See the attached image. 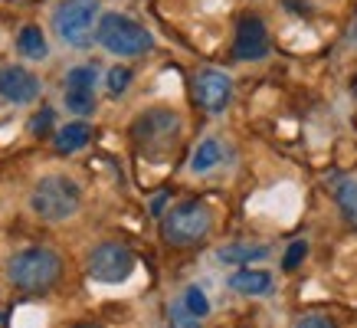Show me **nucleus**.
<instances>
[{
	"label": "nucleus",
	"instance_id": "1",
	"mask_svg": "<svg viewBox=\"0 0 357 328\" xmlns=\"http://www.w3.org/2000/svg\"><path fill=\"white\" fill-rule=\"evenodd\" d=\"M30 207L46 223H63V220L76 217L82 207V187L66 174H46L33 187Z\"/></svg>",
	"mask_w": 357,
	"mask_h": 328
},
{
	"label": "nucleus",
	"instance_id": "2",
	"mask_svg": "<svg viewBox=\"0 0 357 328\" xmlns=\"http://www.w3.org/2000/svg\"><path fill=\"white\" fill-rule=\"evenodd\" d=\"M7 276L23 292H46L63 276V256L50 246H30V250H20L10 260Z\"/></svg>",
	"mask_w": 357,
	"mask_h": 328
},
{
	"label": "nucleus",
	"instance_id": "3",
	"mask_svg": "<svg viewBox=\"0 0 357 328\" xmlns=\"http://www.w3.org/2000/svg\"><path fill=\"white\" fill-rule=\"evenodd\" d=\"M96 40L102 50L121 56V59H135V56L151 53L154 36L141 23H135L125 13H102L96 23Z\"/></svg>",
	"mask_w": 357,
	"mask_h": 328
},
{
	"label": "nucleus",
	"instance_id": "4",
	"mask_svg": "<svg viewBox=\"0 0 357 328\" xmlns=\"http://www.w3.org/2000/svg\"><path fill=\"white\" fill-rule=\"evenodd\" d=\"M131 138L148 158H167L171 148L181 138V115L171 109H148L141 112L135 125H131Z\"/></svg>",
	"mask_w": 357,
	"mask_h": 328
},
{
	"label": "nucleus",
	"instance_id": "5",
	"mask_svg": "<svg viewBox=\"0 0 357 328\" xmlns=\"http://www.w3.org/2000/svg\"><path fill=\"white\" fill-rule=\"evenodd\" d=\"M98 23V0H63L53 10V30L66 46L86 50Z\"/></svg>",
	"mask_w": 357,
	"mask_h": 328
},
{
	"label": "nucleus",
	"instance_id": "6",
	"mask_svg": "<svg viewBox=\"0 0 357 328\" xmlns=\"http://www.w3.org/2000/svg\"><path fill=\"white\" fill-rule=\"evenodd\" d=\"M164 240L171 246H194L200 243L213 230V214L204 200H187V204H177V207L164 217L161 223Z\"/></svg>",
	"mask_w": 357,
	"mask_h": 328
},
{
	"label": "nucleus",
	"instance_id": "7",
	"mask_svg": "<svg viewBox=\"0 0 357 328\" xmlns=\"http://www.w3.org/2000/svg\"><path fill=\"white\" fill-rule=\"evenodd\" d=\"M89 276L102 285H119L125 283L131 273H135V253L119 240H105L98 243L96 250L89 253V262H86Z\"/></svg>",
	"mask_w": 357,
	"mask_h": 328
},
{
	"label": "nucleus",
	"instance_id": "8",
	"mask_svg": "<svg viewBox=\"0 0 357 328\" xmlns=\"http://www.w3.org/2000/svg\"><path fill=\"white\" fill-rule=\"evenodd\" d=\"M233 56L243 59V63H256V59L269 56V30H266V23L256 13L239 17L236 36H233Z\"/></svg>",
	"mask_w": 357,
	"mask_h": 328
},
{
	"label": "nucleus",
	"instance_id": "9",
	"mask_svg": "<svg viewBox=\"0 0 357 328\" xmlns=\"http://www.w3.org/2000/svg\"><path fill=\"white\" fill-rule=\"evenodd\" d=\"M194 98L200 109L220 115L233 98V79L227 73H220V69H200L194 76Z\"/></svg>",
	"mask_w": 357,
	"mask_h": 328
},
{
	"label": "nucleus",
	"instance_id": "10",
	"mask_svg": "<svg viewBox=\"0 0 357 328\" xmlns=\"http://www.w3.org/2000/svg\"><path fill=\"white\" fill-rule=\"evenodd\" d=\"M96 66H73L66 76V109L76 115H92L96 112Z\"/></svg>",
	"mask_w": 357,
	"mask_h": 328
},
{
	"label": "nucleus",
	"instance_id": "11",
	"mask_svg": "<svg viewBox=\"0 0 357 328\" xmlns=\"http://www.w3.org/2000/svg\"><path fill=\"white\" fill-rule=\"evenodd\" d=\"M43 92L40 79L23 66H3L0 69V98H7L13 105H30Z\"/></svg>",
	"mask_w": 357,
	"mask_h": 328
},
{
	"label": "nucleus",
	"instance_id": "12",
	"mask_svg": "<svg viewBox=\"0 0 357 328\" xmlns=\"http://www.w3.org/2000/svg\"><path fill=\"white\" fill-rule=\"evenodd\" d=\"M229 289L239 295H269L272 292V276L266 269H239L229 276Z\"/></svg>",
	"mask_w": 357,
	"mask_h": 328
},
{
	"label": "nucleus",
	"instance_id": "13",
	"mask_svg": "<svg viewBox=\"0 0 357 328\" xmlns=\"http://www.w3.org/2000/svg\"><path fill=\"white\" fill-rule=\"evenodd\" d=\"M89 142H92V128H89L86 121H69V125H63V128L56 131V151L59 154H76Z\"/></svg>",
	"mask_w": 357,
	"mask_h": 328
},
{
	"label": "nucleus",
	"instance_id": "14",
	"mask_svg": "<svg viewBox=\"0 0 357 328\" xmlns=\"http://www.w3.org/2000/svg\"><path fill=\"white\" fill-rule=\"evenodd\" d=\"M17 50H20L23 59H30V63H40V59H46L50 56V46H46V36L40 27H23L20 33H17Z\"/></svg>",
	"mask_w": 357,
	"mask_h": 328
},
{
	"label": "nucleus",
	"instance_id": "15",
	"mask_svg": "<svg viewBox=\"0 0 357 328\" xmlns=\"http://www.w3.org/2000/svg\"><path fill=\"white\" fill-rule=\"evenodd\" d=\"M223 142L220 138H204V142L197 144L194 158H190V171L194 174H204V171H213L220 161H223Z\"/></svg>",
	"mask_w": 357,
	"mask_h": 328
},
{
	"label": "nucleus",
	"instance_id": "16",
	"mask_svg": "<svg viewBox=\"0 0 357 328\" xmlns=\"http://www.w3.org/2000/svg\"><path fill=\"white\" fill-rule=\"evenodd\" d=\"M269 256V246L262 243H227L217 250L220 262H252V260H266Z\"/></svg>",
	"mask_w": 357,
	"mask_h": 328
},
{
	"label": "nucleus",
	"instance_id": "17",
	"mask_svg": "<svg viewBox=\"0 0 357 328\" xmlns=\"http://www.w3.org/2000/svg\"><path fill=\"white\" fill-rule=\"evenodd\" d=\"M337 207H341L347 223L357 230V181H344L337 187Z\"/></svg>",
	"mask_w": 357,
	"mask_h": 328
},
{
	"label": "nucleus",
	"instance_id": "18",
	"mask_svg": "<svg viewBox=\"0 0 357 328\" xmlns=\"http://www.w3.org/2000/svg\"><path fill=\"white\" fill-rule=\"evenodd\" d=\"M181 302H184L187 312H190V315H197V318H204L206 312H210V299H206V292L200 289V285H190Z\"/></svg>",
	"mask_w": 357,
	"mask_h": 328
},
{
	"label": "nucleus",
	"instance_id": "19",
	"mask_svg": "<svg viewBox=\"0 0 357 328\" xmlns=\"http://www.w3.org/2000/svg\"><path fill=\"white\" fill-rule=\"evenodd\" d=\"M167 325L171 328H200V318L190 315L184 302H174V306L167 308Z\"/></svg>",
	"mask_w": 357,
	"mask_h": 328
},
{
	"label": "nucleus",
	"instance_id": "20",
	"mask_svg": "<svg viewBox=\"0 0 357 328\" xmlns=\"http://www.w3.org/2000/svg\"><path fill=\"white\" fill-rule=\"evenodd\" d=\"M128 82H131V69H128V66H112L109 76H105V86H109L112 96H121V92L128 89Z\"/></svg>",
	"mask_w": 357,
	"mask_h": 328
},
{
	"label": "nucleus",
	"instance_id": "21",
	"mask_svg": "<svg viewBox=\"0 0 357 328\" xmlns=\"http://www.w3.org/2000/svg\"><path fill=\"white\" fill-rule=\"evenodd\" d=\"M305 256H308V243L305 240H295L289 250H285V260H282V269L285 273H292V269H298L305 262Z\"/></svg>",
	"mask_w": 357,
	"mask_h": 328
},
{
	"label": "nucleus",
	"instance_id": "22",
	"mask_svg": "<svg viewBox=\"0 0 357 328\" xmlns=\"http://www.w3.org/2000/svg\"><path fill=\"white\" fill-rule=\"evenodd\" d=\"M53 121H56V112H53V109H43L40 115H33V119H30V131H33V135H40V138H43V135H50V128H53Z\"/></svg>",
	"mask_w": 357,
	"mask_h": 328
},
{
	"label": "nucleus",
	"instance_id": "23",
	"mask_svg": "<svg viewBox=\"0 0 357 328\" xmlns=\"http://www.w3.org/2000/svg\"><path fill=\"white\" fill-rule=\"evenodd\" d=\"M295 328H337V325H335V322H328L325 315H305Z\"/></svg>",
	"mask_w": 357,
	"mask_h": 328
},
{
	"label": "nucleus",
	"instance_id": "24",
	"mask_svg": "<svg viewBox=\"0 0 357 328\" xmlns=\"http://www.w3.org/2000/svg\"><path fill=\"white\" fill-rule=\"evenodd\" d=\"M164 204H167V194H158V197L151 200V214H154V217H158V214L164 210Z\"/></svg>",
	"mask_w": 357,
	"mask_h": 328
},
{
	"label": "nucleus",
	"instance_id": "25",
	"mask_svg": "<svg viewBox=\"0 0 357 328\" xmlns=\"http://www.w3.org/2000/svg\"><path fill=\"white\" fill-rule=\"evenodd\" d=\"M76 328H102V325H92V322H82V325H76Z\"/></svg>",
	"mask_w": 357,
	"mask_h": 328
}]
</instances>
